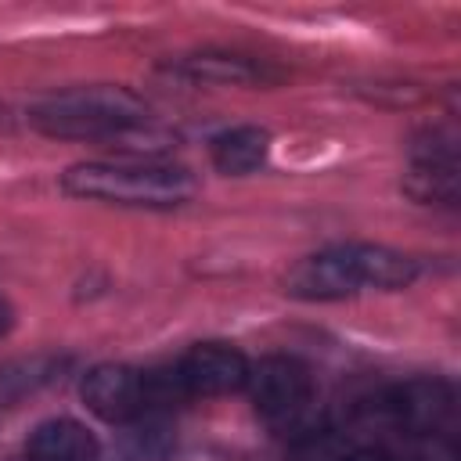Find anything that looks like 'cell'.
<instances>
[{
	"label": "cell",
	"mask_w": 461,
	"mask_h": 461,
	"mask_svg": "<svg viewBox=\"0 0 461 461\" xmlns=\"http://www.w3.org/2000/svg\"><path fill=\"white\" fill-rule=\"evenodd\" d=\"M270 151V137L259 126H234L212 140V162L227 176H245L263 166Z\"/></svg>",
	"instance_id": "cell-9"
},
{
	"label": "cell",
	"mask_w": 461,
	"mask_h": 461,
	"mask_svg": "<svg viewBox=\"0 0 461 461\" xmlns=\"http://www.w3.org/2000/svg\"><path fill=\"white\" fill-rule=\"evenodd\" d=\"M25 450L29 461H97V439L72 418L40 421Z\"/></svg>",
	"instance_id": "cell-8"
},
{
	"label": "cell",
	"mask_w": 461,
	"mask_h": 461,
	"mask_svg": "<svg viewBox=\"0 0 461 461\" xmlns=\"http://www.w3.org/2000/svg\"><path fill=\"white\" fill-rule=\"evenodd\" d=\"M245 385L252 393L256 411L277 429L295 425L313 400V378L292 357H263L256 367H249Z\"/></svg>",
	"instance_id": "cell-4"
},
{
	"label": "cell",
	"mask_w": 461,
	"mask_h": 461,
	"mask_svg": "<svg viewBox=\"0 0 461 461\" xmlns=\"http://www.w3.org/2000/svg\"><path fill=\"white\" fill-rule=\"evenodd\" d=\"M414 259L382 245H339L292 267L285 292L299 299H342L357 288H403L414 281Z\"/></svg>",
	"instance_id": "cell-1"
},
{
	"label": "cell",
	"mask_w": 461,
	"mask_h": 461,
	"mask_svg": "<svg viewBox=\"0 0 461 461\" xmlns=\"http://www.w3.org/2000/svg\"><path fill=\"white\" fill-rule=\"evenodd\" d=\"M187 72L212 79V83H256L263 72L256 65H249L245 58H216V54H202L187 61Z\"/></svg>",
	"instance_id": "cell-11"
},
{
	"label": "cell",
	"mask_w": 461,
	"mask_h": 461,
	"mask_svg": "<svg viewBox=\"0 0 461 461\" xmlns=\"http://www.w3.org/2000/svg\"><path fill=\"white\" fill-rule=\"evenodd\" d=\"M61 187L76 198L169 209V205H184L194 194V176L180 166H155V162H79L65 169Z\"/></svg>",
	"instance_id": "cell-2"
},
{
	"label": "cell",
	"mask_w": 461,
	"mask_h": 461,
	"mask_svg": "<svg viewBox=\"0 0 461 461\" xmlns=\"http://www.w3.org/2000/svg\"><path fill=\"white\" fill-rule=\"evenodd\" d=\"M342 461H396V457L382 447H357V450H346Z\"/></svg>",
	"instance_id": "cell-12"
},
{
	"label": "cell",
	"mask_w": 461,
	"mask_h": 461,
	"mask_svg": "<svg viewBox=\"0 0 461 461\" xmlns=\"http://www.w3.org/2000/svg\"><path fill=\"white\" fill-rule=\"evenodd\" d=\"M450 403H454V396L439 378H411L403 385H393L378 407H382L385 421L396 425L400 432L432 436L447 421Z\"/></svg>",
	"instance_id": "cell-7"
},
{
	"label": "cell",
	"mask_w": 461,
	"mask_h": 461,
	"mask_svg": "<svg viewBox=\"0 0 461 461\" xmlns=\"http://www.w3.org/2000/svg\"><path fill=\"white\" fill-rule=\"evenodd\" d=\"M29 122L47 137L104 140L144 126V104L122 86H86L40 101L29 112Z\"/></svg>",
	"instance_id": "cell-3"
},
{
	"label": "cell",
	"mask_w": 461,
	"mask_h": 461,
	"mask_svg": "<svg viewBox=\"0 0 461 461\" xmlns=\"http://www.w3.org/2000/svg\"><path fill=\"white\" fill-rule=\"evenodd\" d=\"M79 393H83V403L97 418L115 421V425L140 418L148 400H151L148 378L130 364H97V367H90Z\"/></svg>",
	"instance_id": "cell-5"
},
{
	"label": "cell",
	"mask_w": 461,
	"mask_h": 461,
	"mask_svg": "<svg viewBox=\"0 0 461 461\" xmlns=\"http://www.w3.org/2000/svg\"><path fill=\"white\" fill-rule=\"evenodd\" d=\"M249 382V360L227 342H198L184 353L176 367V385L194 396L238 393Z\"/></svg>",
	"instance_id": "cell-6"
},
{
	"label": "cell",
	"mask_w": 461,
	"mask_h": 461,
	"mask_svg": "<svg viewBox=\"0 0 461 461\" xmlns=\"http://www.w3.org/2000/svg\"><path fill=\"white\" fill-rule=\"evenodd\" d=\"M58 360L54 357H29V360H11L0 367V403H14L25 393H36L40 385H47L58 375Z\"/></svg>",
	"instance_id": "cell-10"
},
{
	"label": "cell",
	"mask_w": 461,
	"mask_h": 461,
	"mask_svg": "<svg viewBox=\"0 0 461 461\" xmlns=\"http://www.w3.org/2000/svg\"><path fill=\"white\" fill-rule=\"evenodd\" d=\"M11 324H14V310H11L7 299H0V339L11 331Z\"/></svg>",
	"instance_id": "cell-13"
}]
</instances>
